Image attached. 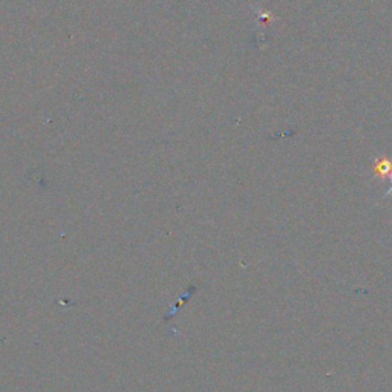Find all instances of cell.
Masks as SVG:
<instances>
[{"label": "cell", "instance_id": "6da1fadb", "mask_svg": "<svg viewBox=\"0 0 392 392\" xmlns=\"http://www.w3.org/2000/svg\"><path fill=\"white\" fill-rule=\"evenodd\" d=\"M389 172H391V176H392V167L389 169ZM391 183H392V178H391ZM388 195H392V184H391V189H389V192H388Z\"/></svg>", "mask_w": 392, "mask_h": 392}]
</instances>
